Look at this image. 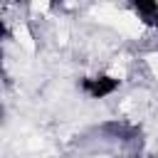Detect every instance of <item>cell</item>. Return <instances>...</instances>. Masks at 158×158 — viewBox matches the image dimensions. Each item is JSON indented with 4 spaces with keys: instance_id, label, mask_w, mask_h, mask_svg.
<instances>
[{
    "instance_id": "obj_1",
    "label": "cell",
    "mask_w": 158,
    "mask_h": 158,
    "mask_svg": "<svg viewBox=\"0 0 158 158\" xmlns=\"http://www.w3.org/2000/svg\"><path fill=\"white\" fill-rule=\"evenodd\" d=\"M81 89L91 96V99H104L109 94H114L118 89V79L116 77H91V79H81Z\"/></svg>"
},
{
    "instance_id": "obj_2",
    "label": "cell",
    "mask_w": 158,
    "mask_h": 158,
    "mask_svg": "<svg viewBox=\"0 0 158 158\" xmlns=\"http://www.w3.org/2000/svg\"><path fill=\"white\" fill-rule=\"evenodd\" d=\"M131 7L143 17V22H151V25H153V17H156V12H158V2H156V0H138V2H133Z\"/></svg>"
},
{
    "instance_id": "obj_3",
    "label": "cell",
    "mask_w": 158,
    "mask_h": 158,
    "mask_svg": "<svg viewBox=\"0 0 158 158\" xmlns=\"http://www.w3.org/2000/svg\"><path fill=\"white\" fill-rule=\"evenodd\" d=\"M153 27H158V12H156V17H153Z\"/></svg>"
}]
</instances>
